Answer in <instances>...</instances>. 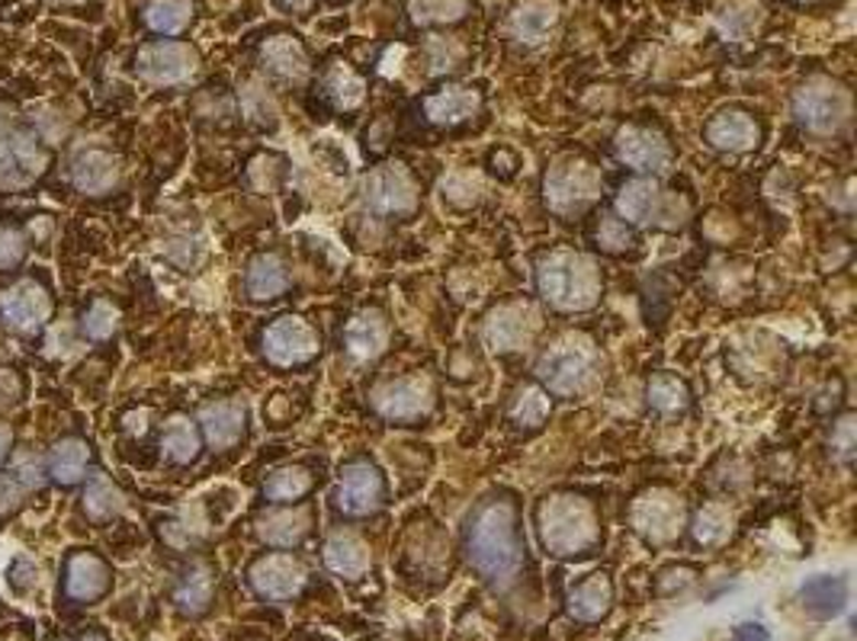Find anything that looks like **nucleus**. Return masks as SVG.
Here are the masks:
<instances>
[{
  "mask_svg": "<svg viewBox=\"0 0 857 641\" xmlns=\"http://www.w3.org/2000/svg\"><path fill=\"white\" fill-rule=\"evenodd\" d=\"M309 488H312V475L306 468H280L264 481V498L274 503H289L309 495Z\"/></svg>",
  "mask_w": 857,
  "mask_h": 641,
  "instance_id": "36",
  "label": "nucleus"
},
{
  "mask_svg": "<svg viewBox=\"0 0 857 641\" xmlns=\"http://www.w3.org/2000/svg\"><path fill=\"white\" fill-rule=\"evenodd\" d=\"M465 13V0H411V17L418 23H447Z\"/></svg>",
  "mask_w": 857,
  "mask_h": 641,
  "instance_id": "43",
  "label": "nucleus"
},
{
  "mask_svg": "<svg viewBox=\"0 0 857 641\" xmlns=\"http://www.w3.org/2000/svg\"><path fill=\"white\" fill-rule=\"evenodd\" d=\"M119 327V315H116V308L109 305V302H94L87 312H84V318H81V330H84V337H90V340H107L113 337V330Z\"/></svg>",
  "mask_w": 857,
  "mask_h": 641,
  "instance_id": "42",
  "label": "nucleus"
},
{
  "mask_svg": "<svg viewBox=\"0 0 857 641\" xmlns=\"http://www.w3.org/2000/svg\"><path fill=\"white\" fill-rule=\"evenodd\" d=\"M832 446L838 449V456L848 463L851 459V449H855V421L851 417H845L842 424H838V433L832 436Z\"/></svg>",
  "mask_w": 857,
  "mask_h": 641,
  "instance_id": "49",
  "label": "nucleus"
},
{
  "mask_svg": "<svg viewBox=\"0 0 857 641\" xmlns=\"http://www.w3.org/2000/svg\"><path fill=\"white\" fill-rule=\"evenodd\" d=\"M42 171H45V151L33 135L13 132L0 144V189L7 193L26 189Z\"/></svg>",
  "mask_w": 857,
  "mask_h": 641,
  "instance_id": "12",
  "label": "nucleus"
},
{
  "mask_svg": "<svg viewBox=\"0 0 857 641\" xmlns=\"http://www.w3.org/2000/svg\"><path fill=\"white\" fill-rule=\"evenodd\" d=\"M536 379L559 398L581 394L598 379V350L585 337H563L536 359Z\"/></svg>",
  "mask_w": 857,
  "mask_h": 641,
  "instance_id": "4",
  "label": "nucleus"
},
{
  "mask_svg": "<svg viewBox=\"0 0 857 641\" xmlns=\"http://www.w3.org/2000/svg\"><path fill=\"white\" fill-rule=\"evenodd\" d=\"M379 503H383V475L376 471V465H344L341 481L334 488V507L347 517H366L379 510Z\"/></svg>",
  "mask_w": 857,
  "mask_h": 641,
  "instance_id": "11",
  "label": "nucleus"
},
{
  "mask_svg": "<svg viewBox=\"0 0 857 641\" xmlns=\"http://www.w3.org/2000/svg\"><path fill=\"white\" fill-rule=\"evenodd\" d=\"M732 641H771V635H768V629H764L761 622H742V626L736 629Z\"/></svg>",
  "mask_w": 857,
  "mask_h": 641,
  "instance_id": "50",
  "label": "nucleus"
},
{
  "mask_svg": "<svg viewBox=\"0 0 857 641\" xmlns=\"http://www.w3.org/2000/svg\"><path fill=\"white\" fill-rule=\"evenodd\" d=\"M119 177H122V167H119L116 154H109L104 148H87L74 157V186L87 196H104L109 189H116Z\"/></svg>",
  "mask_w": 857,
  "mask_h": 641,
  "instance_id": "18",
  "label": "nucleus"
},
{
  "mask_svg": "<svg viewBox=\"0 0 857 641\" xmlns=\"http://www.w3.org/2000/svg\"><path fill=\"white\" fill-rule=\"evenodd\" d=\"M324 565L338 577H363L369 568V548L354 533H334L324 542Z\"/></svg>",
  "mask_w": 857,
  "mask_h": 641,
  "instance_id": "23",
  "label": "nucleus"
},
{
  "mask_svg": "<svg viewBox=\"0 0 857 641\" xmlns=\"http://www.w3.org/2000/svg\"><path fill=\"white\" fill-rule=\"evenodd\" d=\"M707 142L719 151H751L758 142V126L746 112H719L707 126Z\"/></svg>",
  "mask_w": 857,
  "mask_h": 641,
  "instance_id": "26",
  "label": "nucleus"
},
{
  "mask_svg": "<svg viewBox=\"0 0 857 641\" xmlns=\"http://www.w3.org/2000/svg\"><path fill=\"white\" fill-rule=\"evenodd\" d=\"M77 641H113V639H109L104 629H87V632H84Z\"/></svg>",
  "mask_w": 857,
  "mask_h": 641,
  "instance_id": "52",
  "label": "nucleus"
},
{
  "mask_svg": "<svg viewBox=\"0 0 857 641\" xmlns=\"http://www.w3.org/2000/svg\"><path fill=\"white\" fill-rule=\"evenodd\" d=\"M119 510H122V495L113 488V481L97 475V478L87 485V491H84V513H87V520L107 523Z\"/></svg>",
  "mask_w": 857,
  "mask_h": 641,
  "instance_id": "37",
  "label": "nucleus"
},
{
  "mask_svg": "<svg viewBox=\"0 0 857 641\" xmlns=\"http://www.w3.org/2000/svg\"><path fill=\"white\" fill-rule=\"evenodd\" d=\"M248 411L242 401H213L200 411V427L213 449H228L242 439Z\"/></svg>",
  "mask_w": 857,
  "mask_h": 641,
  "instance_id": "19",
  "label": "nucleus"
},
{
  "mask_svg": "<svg viewBox=\"0 0 857 641\" xmlns=\"http://www.w3.org/2000/svg\"><path fill=\"white\" fill-rule=\"evenodd\" d=\"M109 587H113V571H109V565L100 555H94V552H87V548L68 555L65 577H62V594H65L68 604H97V600L107 597Z\"/></svg>",
  "mask_w": 857,
  "mask_h": 641,
  "instance_id": "9",
  "label": "nucleus"
},
{
  "mask_svg": "<svg viewBox=\"0 0 857 641\" xmlns=\"http://www.w3.org/2000/svg\"><path fill=\"white\" fill-rule=\"evenodd\" d=\"M793 116L810 132H835L848 116V97L828 84H810L793 97Z\"/></svg>",
  "mask_w": 857,
  "mask_h": 641,
  "instance_id": "13",
  "label": "nucleus"
},
{
  "mask_svg": "<svg viewBox=\"0 0 857 641\" xmlns=\"http://www.w3.org/2000/svg\"><path fill=\"white\" fill-rule=\"evenodd\" d=\"M546 414H549V401L534 385H524L517 392V398H514V404H511V417L521 427H539L546 421Z\"/></svg>",
  "mask_w": 857,
  "mask_h": 641,
  "instance_id": "38",
  "label": "nucleus"
},
{
  "mask_svg": "<svg viewBox=\"0 0 857 641\" xmlns=\"http://www.w3.org/2000/svg\"><path fill=\"white\" fill-rule=\"evenodd\" d=\"M39 584V568L33 558H26V555H17L13 562H10V568H7V587L17 594V597H30L33 590H36Z\"/></svg>",
  "mask_w": 857,
  "mask_h": 641,
  "instance_id": "44",
  "label": "nucleus"
},
{
  "mask_svg": "<svg viewBox=\"0 0 857 641\" xmlns=\"http://www.w3.org/2000/svg\"><path fill=\"white\" fill-rule=\"evenodd\" d=\"M658 209V186L652 180H633L617 193V213L630 225H645Z\"/></svg>",
  "mask_w": 857,
  "mask_h": 641,
  "instance_id": "31",
  "label": "nucleus"
},
{
  "mask_svg": "<svg viewBox=\"0 0 857 641\" xmlns=\"http://www.w3.org/2000/svg\"><path fill=\"white\" fill-rule=\"evenodd\" d=\"M373 408H376L386 421H395V424L425 417L430 411L428 379L411 376V379H398V382L383 385L379 392L373 394Z\"/></svg>",
  "mask_w": 857,
  "mask_h": 641,
  "instance_id": "16",
  "label": "nucleus"
},
{
  "mask_svg": "<svg viewBox=\"0 0 857 641\" xmlns=\"http://www.w3.org/2000/svg\"><path fill=\"white\" fill-rule=\"evenodd\" d=\"M87 465H90V449L77 436H65V439L52 443V449H49V478L52 481L77 485L87 475Z\"/></svg>",
  "mask_w": 857,
  "mask_h": 641,
  "instance_id": "27",
  "label": "nucleus"
},
{
  "mask_svg": "<svg viewBox=\"0 0 857 641\" xmlns=\"http://www.w3.org/2000/svg\"><path fill=\"white\" fill-rule=\"evenodd\" d=\"M613 606V584L608 574H588L569 594V616L578 622H601Z\"/></svg>",
  "mask_w": 857,
  "mask_h": 641,
  "instance_id": "20",
  "label": "nucleus"
},
{
  "mask_svg": "<svg viewBox=\"0 0 857 641\" xmlns=\"http://www.w3.org/2000/svg\"><path fill=\"white\" fill-rule=\"evenodd\" d=\"M536 330V315L531 305H501L485 320V344L499 354L521 350Z\"/></svg>",
  "mask_w": 857,
  "mask_h": 641,
  "instance_id": "17",
  "label": "nucleus"
},
{
  "mask_svg": "<svg viewBox=\"0 0 857 641\" xmlns=\"http://www.w3.org/2000/svg\"><path fill=\"white\" fill-rule=\"evenodd\" d=\"M613 144H617V157H620L626 167L640 171V174H662V171H668V164H672V148H668V142H665L658 132L643 129V126H626V129H620Z\"/></svg>",
  "mask_w": 857,
  "mask_h": 641,
  "instance_id": "15",
  "label": "nucleus"
},
{
  "mask_svg": "<svg viewBox=\"0 0 857 641\" xmlns=\"http://www.w3.org/2000/svg\"><path fill=\"white\" fill-rule=\"evenodd\" d=\"M386 344H389V324L376 312H363L344 330V347L360 362L379 357L386 350Z\"/></svg>",
  "mask_w": 857,
  "mask_h": 641,
  "instance_id": "22",
  "label": "nucleus"
},
{
  "mask_svg": "<svg viewBox=\"0 0 857 641\" xmlns=\"http://www.w3.org/2000/svg\"><path fill=\"white\" fill-rule=\"evenodd\" d=\"M690 533H694L697 545H719V542H726V535L732 533V510L722 507V503L700 507L694 523H690Z\"/></svg>",
  "mask_w": 857,
  "mask_h": 641,
  "instance_id": "34",
  "label": "nucleus"
},
{
  "mask_svg": "<svg viewBox=\"0 0 857 641\" xmlns=\"http://www.w3.org/2000/svg\"><path fill=\"white\" fill-rule=\"evenodd\" d=\"M536 289L559 312H585L601 295V270L581 253H553L536 267Z\"/></svg>",
  "mask_w": 857,
  "mask_h": 641,
  "instance_id": "3",
  "label": "nucleus"
},
{
  "mask_svg": "<svg viewBox=\"0 0 857 641\" xmlns=\"http://www.w3.org/2000/svg\"><path fill=\"white\" fill-rule=\"evenodd\" d=\"M324 87H328L331 100L341 109H354L363 104V80L351 68H334V72L328 74Z\"/></svg>",
  "mask_w": 857,
  "mask_h": 641,
  "instance_id": "39",
  "label": "nucleus"
},
{
  "mask_svg": "<svg viewBox=\"0 0 857 641\" xmlns=\"http://www.w3.org/2000/svg\"><path fill=\"white\" fill-rule=\"evenodd\" d=\"M30 253V238L17 225H0V273H13L23 267Z\"/></svg>",
  "mask_w": 857,
  "mask_h": 641,
  "instance_id": "41",
  "label": "nucleus"
},
{
  "mask_svg": "<svg viewBox=\"0 0 857 641\" xmlns=\"http://www.w3.org/2000/svg\"><path fill=\"white\" fill-rule=\"evenodd\" d=\"M0 318L20 334H36L52 318V295L45 285L36 280H20V283L0 289Z\"/></svg>",
  "mask_w": 857,
  "mask_h": 641,
  "instance_id": "7",
  "label": "nucleus"
},
{
  "mask_svg": "<svg viewBox=\"0 0 857 641\" xmlns=\"http://www.w3.org/2000/svg\"><path fill=\"white\" fill-rule=\"evenodd\" d=\"M257 535H260V542H267L274 548H292L309 535V510H302V507L274 510V513L260 517Z\"/></svg>",
  "mask_w": 857,
  "mask_h": 641,
  "instance_id": "25",
  "label": "nucleus"
},
{
  "mask_svg": "<svg viewBox=\"0 0 857 641\" xmlns=\"http://www.w3.org/2000/svg\"><path fill=\"white\" fill-rule=\"evenodd\" d=\"M601 245H608L610 250L626 248V245H630V231H626V225H620L617 218L601 221Z\"/></svg>",
  "mask_w": 857,
  "mask_h": 641,
  "instance_id": "48",
  "label": "nucleus"
},
{
  "mask_svg": "<svg viewBox=\"0 0 857 641\" xmlns=\"http://www.w3.org/2000/svg\"><path fill=\"white\" fill-rule=\"evenodd\" d=\"M245 285H248L250 298H277L280 292H286V285H289L286 263L277 253H260L248 267Z\"/></svg>",
  "mask_w": 857,
  "mask_h": 641,
  "instance_id": "30",
  "label": "nucleus"
},
{
  "mask_svg": "<svg viewBox=\"0 0 857 641\" xmlns=\"http://www.w3.org/2000/svg\"><path fill=\"white\" fill-rule=\"evenodd\" d=\"M13 471H17V481H20L23 488H39V485H42V468H39V459L30 449H20V453H17Z\"/></svg>",
  "mask_w": 857,
  "mask_h": 641,
  "instance_id": "46",
  "label": "nucleus"
},
{
  "mask_svg": "<svg viewBox=\"0 0 857 641\" xmlns=\"http://www.w3.org/2000/svg\"><path fill=\"white\" fill-rule=\"evenodd\" d=\"M465 558L489 584H507L521 568L517 510L504 498L485 500L465 530Z\"/></svg>",
  "mask_w": 857,
  "mask_h": 641,
  "instance_id": "1",
  "label": "nucleus"
},
{
  "mask_svg": "<svg viewBox=\"0 0 857 641\" xmlns=\"http://www.w3.org/2000/svg\"><path fill=\"white\" fill-rule=\"evenodd\" d=\"M264 354L274 366H302L319 354V334L302 318H277L264 330Z\"/></svg>",
  "mask_w": 857,
  "mask_h": 641,
  "instance_id": "8",
  "label": "nucleus"
},
{
  "mask_svg": "<svg viewBox=\"0 0 857 641\" xmlns=\"http://www.w3.org/2000/svg\"><path fill=\"white\" fill-rule=\"evenodd\" d=\"M645 394H649V408L658 411V414H678V411L687 408V389H684V382H681L678 376H672V372L652 376Z\"/></svg>",
  "mask_w": 857,
  "mask_h": 641,
  "instance_id": "35",
  "label": "nucleus"
},
{
  "mask_svg": "<svg viewBox=\"0 0 857 641\" xmlns=\"http://www.w3.org/2000/svg\"><path fill=\"white\" fill-rule=\"evenodd\" d=\"M539 542L556 558H578L588 555L601 539V520L594 507L575 495H553L536 510Z\"/></svg>",
  "mask_w": 857,
  "mask_h": 641,
  "instance_id": "2",
  "label": "nucleus"
},
{
  "mask_svg": "<svg viewBox=\"0 0 857 641\" xmlns=\"http://www.w3.org/2000/svg\"><path fill=\"white\" fill-rule=\"evenodd\" d=\"M848 604V584L832 574H816L800 587V606L813 619H835Z\"/></svg>",
  "mask_w": 857,
  "mask_h": 641,
  "instance_id": "21",
  "label": "nucleus"
},
{
  "mask_svg": "<svg viewBox=\"0 0 857 641\" xmlns=\"http://www.w3.org/2000/svg\"><path fill=\"white\" fill-rule=\"evenodd\" d=\"M0 641H26V639H23V635H17V632H7Z\"/></svg>",
  "mask_w": 857,
  "mask_h": 641,
  "instance_id": "53",
  "label": "nucleus"
},
{
  "mask_svg": "<svg viewBox=\"0 0 857 641\" xmlns=\"http://www.w3.org/2000/svg\"><path fill=\"white\" fill-rule=\"evenodd\" d=\"M210 600H213V574H210V568L196 565V568L186 571L174 587V604H178L180 612L200 616V612H206Z\"/></svg>",
  "mask_w": 857,
  "mask_h": 641,
  "instance_id": "32",
  "label": "nucleus"
},
{
  "mask_svg": "<svg viewBox=\"0 0 857 641\" xmlns=\"http://www.w3.org/2000/svg\"><path fill=\"white\" fill-rule=\"evenodd\" d=\"M10 446H13V430H10V424H3V421H0V463L7 459Z\"/></svg>",
  "mask_w": 857,
  "mask_h": 641,
  "instance_id": "51",
  "label": "nucleus"
},
{
  "mask_svg": "<svg viewBox=\"0 0 857 641\" xmlns=\"http://www.w3.org/2000/svg\"><path fill=\"white\" fill-rule=\"evenodd\" d=\"M543 189H546V203L556 213H578L601 193V177L591 164L566 157L549 167Z\"/></svg>",
  "mask_w": 857,
  "mask_h": 641,
  "instance_id": "5",
  "label": "nucleus"
},
{
  "mask_svg": "<svg viewBox=\"0 0 857 641\" xmlns=\"http://www.w3.org/2000/svg\"><path fill=\"white\" fill-rule=\"evenodd\" d=\"M264 65L277 74V77L296 80V84L306 80V74H309V58H306L302 45L292 42L289 36L270 39V42L264 45Z\"/></svg>",
  "mask_w": 857,
  "mask_h": 641,
  "instance_id": "29",
  "label": "nucleus"
},
{
  "mask_svg": "<svg viewBox=\"0 0 857 641\" xmlns=\"http://www.w3.org/2000/svg\"><path fill=\"white\" fill-rule=\"evenodd\" d=\"M363 203H366L369 213L376 215H408L418 206V189L401 167L386 164V167H376L366 177Z\"/></svg>",
  "mask_w": 857,
  "mask_h": 641,
  "instance_id": "10",
  "label": "nucleus"
},
{
  "mask_svg": "<svg viewBox=\"0 0 857 641\" xmlns=\"http://www.w3.org/2000/svg\"><path fill=\"white\" fill-rule=\"evenodd\" d=\"M20 503H23V485H20V481H13V478H3V475H0V517L13 513Z\"/></svg>",
  "mask_w": 857,
  "mask_h": 641,
  "instance_id": "47",
  "label": "nucleus"
},
{
  "mask_svg": "<svg viewBox=\"0 0 857 641\" xmlns=\"http://www.w3.org/2000/svg\"><path fill=\"white\" fill-rule=\"evenodd\" d=\"M479 104L482 100H479V94L472 87H450V90H440V94L428 97L425 112H428L430 122H437V126H457V122L469 119L479 109Z\"/></svg>",
  "mask_w": 857,
  "mask_h": 641,
  "instance_id": "28",
  "label": "nucleus"
},
{
  "mask_svg": "<svg viewBox=\"0 0 857 641\" xmlns=\"http://www.w3.org/2000/svg\"><path fill=\"white\" fill-rule=\"evenodd\" d=\"M23 394H26L23 376H20L17 369H0V404H3V408H13V404L23 401Z\"/></svg>",
  "mask_w": 857,
  "mask_h": 641,
  "instance_id": "45",
  "label": "nucleus"
},
{
  "mask_svg": "<svg viewBox=\"0 0 857 641\" xmlns=\"http://www.w3.org/2000/svg\"><path fill=\"white\" fill-rule=\"evenodd\" d=\"M309 580V571L299 558L286 555V552H274V555H264L257 558L248 571V584L250 590L267 600V604H286L292 597L302 594Z\"/></svg>",
  "mask_w": 857,
  "mask_h": 641,
  "instance_id": "6",
  "label": "nucleus"
},
{
  "mask_svg": "<svg viewBox=\"0 0 857 641\" xmlns=\"http://www.w3.org/2000/svg\"><path fill=\"white\" fill-rule=\"evenodd\" d=\"M190 20V3L186 0H154L148 7V23L158 33H180Z\"/></svg>",
  "mask_w": 857,
  "mask_h": 641,
  "instance_id": "40",
  "label": "nucleus"
},
{
  "mask_svg": "<svg viewBox=\"0 0 857 641\" xmlns=\"http://www.w3.org/2000/svg\"><path fill=\"white\" fill-rule=\"evenodd\" d=\"M633 526L645 542H668L684 526V507L672 491H649L633 503Z\"/></svg>",
  "mask_w": 857,
  "mask_h": 641,
  "instance_id": "14",
  "label": "nucleus"
},
{
  "mask_svg": "<svg viewBox=\"0 0 857 641\" xmlns=\"http://www.w3.org/2000/svg\"><path fill=\"white\" fill-rule=\"evenodd\" d=\"M161 446H164V456L171 463H193L200 456V433L186 417H171L164 424V433H161Z\"/></svg>",
  "mask_w": 857,
  "mask_h": 641,
  "instance_id": "33",
  "label": "nucleus"
},
{
  "mask_svg": "<svg viewBox=\"0 0 857 641\" xmlns=\"http://www.w3.org/2000/svg\"><path fill=\"white\" fill-rule=\"evenodd\" d=\"M52 641H72V639H52Z\"/></svg>",
  "mask_w": 857,
  "mask_h": 641,
  "instance_id": "54",
  "label": "nucleus"
},
{
  "mask_svg": "<svg viewBox=\"0 0 857 641\" xmlns=\"http://www.w3.org/2000/svg\"><path fill=\"white\" fill-rule=\"evenodd\" d=\"M193 72V52L183 45H154L142 55V74L151 84H178Z\"/></svg>",
  "mask_w": 857,
  "mask_h": 641,
  "instance_id": "24",
  "label": "nucleus"
}]
</instances>
